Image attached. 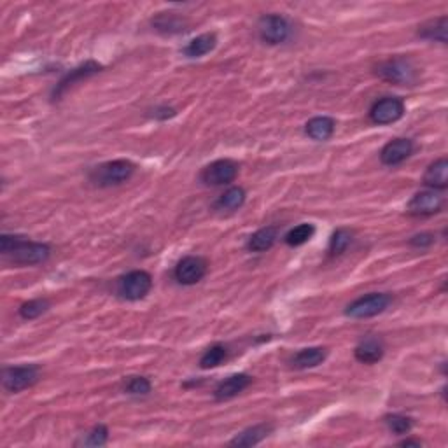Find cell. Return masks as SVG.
I'll use <instances>...</instances> for the list:
<instances>
[{
  "label": "cell",
  "instance_id": "1",
  "mask_svg": "<svg viewBox=\"0 0 448 448\" xmlns=\"http://www.w3.org/2000/svg\"><path fill=\"white\" fill-rule=\"evenodd\" d=\"M0 250L16 264H41L51 256L48 243L30 242L20 235L0 236Z\"/></svg>",
  "mask_w": 448,
  "mask_h": 448
},
{
  "label": "cell",
  "instance_id": "2",
  "mask_svg": "<svg viewBox=\"0 0 448 448\" xmlns=\"http://www.w3.org/2000/svg\"><path fill=\"white\" fill-rule=\"evenodd\" d=\"M135 165L128 160H114L102 163L100 167L93 168L89 174L91 182H95L100 188H110V186H120L127 182L134 175Z\"/></svg>",
  "mask_w": 448,
  "mask_h": 448
},
{
  "label": "cell",
  "instance_id": "3",
  "mask_svg": "<svg viewBox=\"0 0 448 448\" xmlns=\"http://www.w3.org/2000/svg\"><path fill=\"white\" fill-rule=\"evenodd\" d=\"M151 288H153V277L144 270H134L117 281V295L128 301L146 298Z\"/></svg>",
  "mask_w": 448,
  "mask_h": 448
},
{
  "label": "cell",
  "instance_id": "4",
  "mask_svg": "<svg viewBox=\"0 0 448 448\" xmlns=\"http://www.w3.org/2000/svg\"><path fill=\"white\" fill-rule=\"evenodd\" d=\"M390 301H392V298H390L389 295H385V293H371V295L361 296V298L352 301V303L347 307L345 315H349V317L352 319L375 317V315L387 310Z\"/></svg>",
  "mask_w": 448,
  "mask_h": 448
},
{
  "label": "cell",
  "instance_id": "5",
  "mask_svg": "<svg viewBox=\"0 0 448 448\" xmlns=\"http://www.w3.org/2000/svg\"><path fill=\"white\" fill-rule=\"evenodd\" d=\"M376 74L385 81L394 84H414L417 81V70L408 60L404 58H390L387 62L380 63Z\"/></svg>",
  "mask_w": 448,
  "mask_h": 448
},
{
  "label": "cell",
  "instance_id": "6",
  "mask_svg": "<svg viewBox=\"0 0 448 448\" xmlns=\"http://www.w3.org/2000/svg\"><path fill=\"white\" fill-rule=\"evenodd\" d=\"M289 23L281 14H267L257 23V32H260L261 41L267 44L277 46L288 41L289 37Z\"/></svg>",
  "mask_w": 448,
  "mask_h": 448
},
{
  "label": "cell",
  "instance_id": "7",
  "mask_svg": "<svg viewBox=\"0 0 448 448\" xmlns=\"http://www.w3.org/2000/svg\"><path fill=\"white\" fill-rule=\"evenodd\" d=\"M37 380H39V368L34 366V364L6 368L2 373L4 389L14 394L32 387L34 383H37Z\"/></svg>",
  "mask_w": 448,
  "mask_h": 448
},
{
  "label": "cell",
  "instance_id": "8",
  "mask_svg": "<svg viewBox=\"0 0 448 448\" xmlns=\"http://www.w3.org/2000/svg\"><path fill=\"white\" fill-rule=\"evenodd\" d=\"M443 203V196L440 195L435 189H424V191H418L411 196V200L408 202L407 212L410 216L415 217H428V216H435L442 210Z\"/></svg>",
  "mask_w": 448,
  "mask_h": 448
},
{
  "label": "cell",
  "instance_id": "9",
  "mask_svg": "<svg viewBox=\"0 0 448 448\" xmlns=\"http://www.w3.org/2000/svg\"><path fill=\"white\" fill-rule=\"evenodd\" d=\"M404 103L397 96H383L376 100L370 110V120L375 124H390L396 123L403 117Z\"/></svg>",
  "mask_w": 448,
  "mask_h": 448
},
{
  "label": "cell",
  "instance_id": "10",
  "mask_svg": "<svg viewBox=\"0 0 448 448\" xmlns=\"http://www.w3.org/2000/svg\"><path fill=\"white\" fill-rule=\"evenodd\" d=\"M236 175H238V165L235 161L217 160L210 163L209 167L203 168L200 179L207 186H224L235 181Z\"/></svg>",
  "mask_w": 448,
  "mask_h": 448
},
{
  "label": "cell",
  "instance_id": "11",
  "mask_svg": "<svg viewBox=\"0 0 448 448\" xmlns=\"http://www.w3.org/2000/svg\"><path fill=\"white\" fill-rule=\"evenodd\" d=\"M175 279L182 286H195L205 277L207 261L200 256H186L175 267Z\"/></svg>",
  "mask_w": 448,
  "mask_h": 448
},
{
  "label": "cell",
  "instance_id": "12",
  "mask_svg": "<svg viewBox=\"0 0 448 448\" xmlns=\"http://www.w3.org/2000/svg\"><path fill=\"white\" fill-rule=\"evenodd\" d=\"M411 151H414V142L410 139H394L383 146L380 160L387 167H396V165L403 163L407 158H410Z\"/></svg>",
  "mask_w": 448,
  "mask_h": 448
},
{
  "label": "cell",
  "instance_id": "13",
  "mask_svg": "<svg viewBox=\"0 0 448 448\" xmlns=\"http://www.w3.org/2000/svg\"><path fill=\"white\" fill-rule=\"evenodd\" d=\"M100 70H102V65H100V63H96V62H93V60H89V62H86V63H82V65L75 67L74 70H70V72L67 74L65 77H63L62 81L58 82V84H56L55 93H53L55 100H58L60 96H62L63 93L67 91V89L72 88L75 82L82 81V79L91 77V75L98 74Z\"/></svg>",
  "mask_w": 448,
  "mask_h": 448
},
{
  "label": "cell",
  "instance_id": "14",
  "mask_svg": "<svg viewBox=\"0 0 448 448\" xmlns=\"http://www.w3.org/2000/svg\"><path fill=\"white\" fill-rule=\"evenodd\" d=\"M250 382H252V378H250V376L245 375V373L231 375V376H228V378H224L223 382H221L219 385L216 387V390H214V396H216L217 401L231 399V397L238 396L242 390H245L247 387L250 385Z\"/></svg>",
  "mask_w": 448,
  "mask_h": 448
},
{
  "label": "cell",
  "instance_id": "15",
  "mask_svg": "<svg viewBox=\"0 0 448 448\" xmlns=\"http://www.w3.org/2000/svg\"><path fill=\"white\" fill-rule=\"evenodd\" d=\"M356 359L363 364H375L383 357V343L378 336H366L357 343Z\"/></svg>",
  "mask_w": 448,
  "mask_h": 448
},
{
  "label": "cell",
  "instance_id": "16",
  "mask_svg": "<svg viewBox=\"0 0 448 448\" xmlns=\"http://www.w3.org/2000/svg\"><path fill=\"white\" fill-rule=\"evenodd\" d=\"M424 184L435 191H445L448 188V161L447 158H440L428 167L424 174Z\"/></svg>",
  "mask_w": 448,
  "mask_h": 448
},
{
  "label": "cell",
  "instance_id": "17",
  "mask_svg": "<svg viewBox=\"0 0 448 448\" xmlns=\"http://www.w3.org/2000/svg\"><path fill=\"white\" fill-rule=\"evenodd\" d=\"M274 431V425L271 424H257V425H252V428L245 429V431H242L240 435H236L235 438L229 442V445L231 447H254L257 445V443L263 442L264 438H267L270 433Z\"/></svg>",
  "mask_w": 448,
  "mask_h": 448
},
{
  "label": "cell",
  "instance_id": "18",
  "mask_svg": "<svg viewBox=\"0 0 448 448\" xmlns=\"http://www.w3.org/2000/svg\"><path fill=\"white\" fill-rule=\"evenodd\" d=\"M305 132L314 141L324 142L328 139H331V135L335 134V120L328 116L312 117L307 123V127H305Z\"/></svg>",
  "mask_w": 448,
  "mask_h": 448
},
{
  "label": "cell",
  "instance_id": "19",
  "mask_svg": "<svg viewBox=\"0 0 448 448\" xmlns=\"http://www.w3.org/2000/svg\"><path fill=\"white\" fill-rule=\"evenodd\" d=\"M153 27L161 34H181L188 30V21L174 13H160L153 18Z\"/></svg>",
  "mask_w": 448,
  "mask_h": 448
},
{
  "label": "cell",
  "instance_id": "20",
  "mask_svg": "<svg viewBox=\"0 0 448 448\" xmlns=\"http://www.w3.org/2000/svg\"><path fill=\"white\" fill-rule=\"evenodd\" d=\"M328 357V350L322 347H310V349H303L293 357V366L296 370H308V368H315L322 364Z\"/></svg>",
  "mask_w": 448,
  "mask_h": 448
},
{
  "label": "cell",
  "instance_id": "21",
  "mask_svg": "<svg viewBox=\"0 0 448 448\" xmlns=\"http://www.w3.org/2000/svg\"><path fill=\"white\" fill-rule=\"evenodd\" d=\"M447 28H448V18L447 16L435 18V20L425 21L422 27H418V37L445 44L447 42Z\"/></svg>",
  "mask_w": 448,
  "mask_h": 448
},
{
  "label": "cell",
  "instance_id": "22",
  "mask_svg": "<svg viewBox=\"0 0 448 448\" xmlns=\"http://www.w3.org/2000/svg\"><path fill=\"white\" fill-rule=\"evenodd\" d=\"M216 46H217L216 34L209 32V34H202L198 35V37L193 39V41L184 48V55L188 56V58H200V56L214 51Z\"/></svg>",
  "mask_w": 448,
  "mask_h": 448
},
{
  "label": "cell",
  "instance_id": "23",
  "mask_svg": "<svg viewBox=\"0 0 448 448\" xmlns=\"http://www.w3.org/2000/svg\"><path fill=\"white\" fill-rule=\"evenodd\" d=\"M275 240H277V228L267 226V228H261L256 233H252V236L247 242V249L252 250V252H264V250L274 247Z\"/></svg>",
  "mask_w": 448,
  "mask_h": 448
},
{
  "label": "cell",
  "instance_id": "24",
  "mask_svg": "<svg viewBox=\"0 0 448 448\" xmlns=\"http://www.w3.org/2000/svg\"><path fill=\"white\" fill-rule=\"evenodd\" d=\"M245 191L242 188H229L224 195L219 196V200L216 202V209L224 210V212L238 210L245 203Z\"/></svg>",
  "mask_w": 448,
  "mask_h": 448
},
{
  "label": "cell",
  "instance_id": "25",
  "mask_svg": "<svg viewBox=\"0 0 448 448\" xmlns=\"http://www.w3.org/2000/svg\"><path fill=\"white\" fill-rule=\"evenodd\" d=\"M315 233V226L314 224H308V223H303V224H298L295 226L293 229H289L288 233H286L284 240L288 245L291 247H300L303 245V243H307L308 240L314 236Z\"/></svg>",
  "mask_w": 448,
  "mask_h": 448
},
{
  "label": "cell",
  "instance_id": "26",
  "mask_svg": "<svg viewBox=\"0 0 448 448\" xmlns=\"http://www.w3.org/2000/svg\"><path fill=\"white\" fill-rule=\"evenodd\" d=\"M51 307L46 298H37V300H30L27 303H23L20 307V315L25 319V321H32V319L41 317L44 312H48V308Z\"/></svg>",
  "mask_w": 448,
  "mask_h": 448
},
{
  "label": "cell",
  "instance_id": "27",
  "mask_svg": "<svg viewBox=\"0 0 448 448\" xmlns=\"http://www.w3.org/2000/svg\"><path fill=\"white\" fill-rule=\"evenodd\" d=\"M226 357H228V350H226L224 345L217 343V345H212L205 354H203L202 359H200V366H202L203 370H210V368L219 366Z\"/></svg>",
  "mask_w": 448,
  "mask_h": 448
},
{
  "label": "cell",
  "instance_id": "28",
  "mask_svg": "<svg viewBox=\"0 0 448 448\" xmlns=\"http://www.w3.org/2000/svg\"><path fill=\"white\" fill-rule=\"evenodd\" d=\"M350 243H352V233L349 229H336L333 233L331 240H329V254L331 256H340V254H343L349 249Z\"/></svg>",
  "mask_w": 448,
  "mask_h": 448
},
{
  "label": "cell",
  "instance_id": "29",
  "mask_svg": "<svg viewBox=\"0 0 448 448\" xmlns=\"http://www.w3.org/2000/svg\"><path fill=\"white\" fill-rule=\"evenodd\" d=\"M383 422H385L389 431L394 433V435H407V433H410L411 428H414L411 418L404 417V415H399V414L387 415V417L383 418Z\"/></svg>",
  "mask_w": 448,
  "mask_h": 448
},
{
  "label": "cell",
  "instance_id": "30",
  "mask_svg": "<svg viewBox=\"0 0 448 448\" xmlns=\"http://www.w3.org/2000/svg\"><path fill=\"white\" fill-rule=\"evenodd\" d=\"M109 440V429L105 425H95L91 431L86 435V438L82 440V445L84 447H103Z\"/></svg>",
  "mask_w": 448,
  "mask_h": 448
},
{
  "label": "cell",
  "instance_id": "31",
  "mask_svg": "<svg viewBox=\"0 0 448 448\" xmlns=\"http://www.w3.org/2000/svg\"><path fill=\"white\" fill-rule=\"evenodd\" d=\"M124 390L128 394H134V396H146V394L151 392V382L144 376H132Z\"/></svg>",
  "mask_w": 448,
  "mask_h": 448
},
{
  "label": "cell",
  "instance_id": "32",
  "mask_svg": "<svg viewBox=\"0 0 448 448\" xmlns=\"http://www.w3.org/2000/svg\"><path fill=\"white\" fill-rule=\"evenodd\" d=\"M433 243H435V235H431V233H421V235H415L410 240V245L417 247V249H425Z\"/></svg>",
  "mask_w": 448,
  "mask_h": 448
},
{
  "label": "cell",
  "instance_id": "33",
  "mask_svg": "<svg viewBox=\"0 0 448 448\" xmlns=\"http://www.w3.org/2000/svg\"><path fill=\"white\" fill-rule=\"evenodd\" d=\"M401 447H421L422 443L418 440H404V442L399 443Z\"/></svg>",
  "mask_w": 448,
  "mask_h": 448
}]
</instances>
